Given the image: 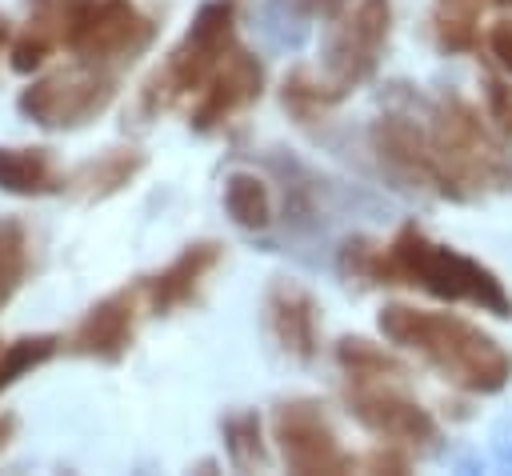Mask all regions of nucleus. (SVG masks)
<instances>
[{"label":"nucleus","mask_w":512,"mask_h":476,"mask_svg":"<svg viewBox=\"0 0 512 476\" xmlns=\"http://www.w3.org/2000/svg\"><path fill=\"white\" fill-rule=\"evenodd\" d=\"M388 344L416 352L428 368L464 392L492 396L512 380V352L484 328L456 312H428L416 304H384L376 316Z\"/></svg>","instance_id":"nucleus-1"},{"label":"nucleus","mask_w":512,"mask_h":476,"mask_svg":"<svg viewBox=\"0 0 512 476\" xmlns=\"http://www.w3.org/2000/svg\"><path fill=\"white\" fill-rule=\"evenodd\" d=\"M372 284H416L436 300H464L500 320L512 316V296L480 260L428 240L416 224H404L392 244L380 248Z\"/></svg>","instance_id":"nucleus-2"},{"label":"nucleus","mask_w":512,"mask_h":476,"mask_svg":"<svg viewBox=\"0 0 512 476\" xmlns=\"http://www.w3.org/2000/svg\"><path fill=\"white\" fill-rule=\"evenodd\" d=\"M232 44H236V0H204L188 32L180 36V44L164 56L156 76L144 84V108L164 112L180 96L200 92Z\"/></svg>","instance_id":"nucleus-3"},{"label":"nucleus","mask_w":512,"mask_h":476,"mask_svg":"<svg viewBox=\"0 0 512 476\" xmlns=\"http://www.w3.org/2000/svg\"><path fill=\"white\" fill-rule=\"evenodd\" d=\"M428 140H432V152L440 160V172L448 180L452 200H464L472 188H484V184L504 180V156H500V148L484 132L476 108L464 104L460 96H444V104L432 112Z\"/></svg>","instance_id":"nucleus-4"},{"label":"nucleus","mask_w":512,"mask_h":476,"mask_svg":"<svg viewBox=\"0 0 512 476\" xmlns=\"http://www.w3.org/2000/svg\"><path fill=\"white\" fill-rule=\"evenodd\" d=\"M392 32V0H348L324 36V72L320 80L336 100L376 76L380 52Z\"/></svg>","instance_id":"nucleus-5"},{"label":"nucleus","mask_w":512,"mask_h":476,"mask_svg":"<svg viewBox=\"0 0 512 476\" xmlns=\"http://www.w3.org/2000/svg\"><path fill=\"white\" fill-rule=\"evenodd\" d=\"M120 92V72L116 68H104V64H88V60H76L52 76H40L32 80L16 108L40 124V128H80L88 120H96Z\"/></svg>","instance_id":"nucleus-6"},{"label":"nucleus","mask_w":512,"mask_h":476,"mask_svg":"<svg viewBox=\"0 0 512 476\" xmlns=\"http://www.w3.org/2000/svg\"><path fill=\"white\" fill-rule=\"evenodd\" d=\"M344 404L360 428L388 444L424 448L436 440V420L404 392V376H344Z\"/></svg>","instance_id":"nucleus-7"},{"label":"nucleus","mask_w":512,"mask_h":476,"mask_svg":"<svg viewBox=\"0 0 512 476\" xmlns=\"http://www.w3.org/2000/svg\"><path fill=\"white\" fill-rule=\"evenodd\" d=\"M272 440L292 472H348L356 456L340 448L324 408L316 400H288L272 416Z\"/></svg>","instance_id":"nucleus-8"},{"label":"nucleus","mask_w":512,"mask_h":476,"mask_svg":"<svg viewBox=\"0 0 512 476\" xmlns=\"http://www.w3.org/2000/svg\"><path fill=\"white\" fill-rule=\"evenodd\" d=\"M260 92H264V64L248 48L232 44L228 56L216 64V72L196 92V104L188 112L192 132H216L236 112H244L248 104H256Z\"/></svg>","instance_id":"nucleus-9"},{"label":"nucleus","mask_w":512,"mask_h":476,"mask_svg":"<svg viewBox=\"0 0 512 476\" xmlns=\"http://www.w3.org/2000/svg\"><path fill=\"white\" fill-rule=\"evenodd\" d=\"M368 144L372 152L380 156V164L404 180V184H424L440 196H452L448 192V180L440 172V160L432 152V140H428V128H420L412 116L404 112H388L380 116L372 128H368Z\"/></svg>","instance_id":"nucleus-10"},{"label":"nucleus","mask_w":512,"mask_h":476,"mask_svg":"<svg viewBox=\"0 0 512 476\" xmlns=\"http://www.w3.org/2000/svg\"><path fill=\"white\" fill-rule=\"evenodd\" d=\"M136 300H140V288L108 292L80 316V324L72 328L64 348L72 356H92L104 364L124 360V352L132 348V336H136Z\"/></svg>","instance_id":"nucleus-11"},{"label":"nucleus","mask_w":512,"mask_h":476,"mask_svg":"<svg viewBox=\"0 0 512 476\" xmlns=\"http://www.w3.org/2000/svg\"><path fill=\"white\" fill-rule=\"evenodd\" d=\"M264 324L276 348L300 364L316 360L320 352V308L316 296L296 280H272L264 292Z\"/></svg>","instance_id":"nucleus-12"},{"label":"nucleus","mask_w":512,"mask_h":476,"mask_svg":"<svg viewBox=\"0 0 512 476\" xmlns=\"http://www.w3.org/2000/svg\"><path fill=\"white\" fill-rule=\"evenodd\" d=\"M220 256H224V248L216 240H196V244L180 248V256L168 268H160L152 280L140 284V292L148 296V308L156 316H168V312L184 308L196 296V288L204 284V276L220 264Z\"/></svg>","instance_id":"nucleus-13"},{"label":"nucleus","mask_w":512,"mask_h":476,"mask_svg":"<svg viewBox=\"0 0 512 476\" xmlns=\"http://www.w3.org/2000/svg\"><path fill=\"white\" fill-rule=\"evenodd\" d=\"M144 164H148V156L140 148H108L96 160L76 164L64 176V188L72 196H80V200H108V196L124 192L144 172Z\"/></svg>","instance_id":"nucleus-14"},{"label":"nucleus","mask_w":512,"mask_h":476,"mask_svg":"<svg viewBox=\"0 0 512 476\" xmlns=\"http://www.w3.org/2000/svg\"><path fill=\"white\" fill-rule=\"evenodd\" d=\"M64 188V176L52 164L48 148H8L0 144V192L8 196H44Z\"/></svg>","instance_id":"nucleus-15"},{"label":"nucleus","mask_w":512,"mask_h":476,"mask_svg":"<svg viewBox=\"0 0 512 476\" xmlns=\"http://www.w3.org/2000/svg\"><path fill=\"white\" fill-rule=\"evenodd\" d=\"M224 212L236 228L244 232H264L272 224V192H268V180L248 172V168H236L224 176Z\"/></svg>","instance_id":"nucleus-16"},{"label":"nucleus","mask_w":512,"mask_h":476,"mask_svg":"<svg viewBox=\"0 0 512 476\" xmlns=\"http://www.w3.org/2000/svg\"><path fill=\"white\" fill-rule=\"evenodd\" d=\"M336 364L344 376H408V364L396 352H388L364 336H344L336 344Z\"/></svg>","instance_id":"nucleus-17"},{"label":"nucleus","mask_w":512,"mask_h":476,"mask_svg":"<svg viewBox=\"0 0 512 476\" xmlns=\"http://www.w3.org/2000/svg\"><path fill=\"white\" fill-rule=\"evenodd\" d=\"M224 452L232 468H264L268 448H264V428L256 412H232L224 420Z\"/></svg>","instance_id":"nucleus-18"},{"label":"nucleus","mask_w":512,"mask_h":476,"mask_svg":"<svg viewBox=\"0 0 512 476\" xmlns=\"http://www.w3.org/2000/svg\"><path fill=\"white\" fill-rule=\"evenodd\" d=\"M28 276V232L16 216H0V308Z\"/></svg>","instance_id":"nucleus-19"},{"label":"nucleus","mask_w":512,"mask_h":476,"mask_svg":"<svg viewBox=\"0 0 512 476\" xmlns=\"http://www.w3.org/2000/svg\"><path fill=\"white\" fill-rule=\"evenodd\" d=\"M56 348H60V340L48 336V332L44 336H24V340H12L8 348H0V392L12 388L24 372H32L44 360H52Z\"/></svg>","instance_id":"nucleus-20"},{"label":"nucleus","mask_w":512,"mask_h":476,"mask_svg":"<svg viewBox=\"0 0 512 476\" xmlns=\"http://www.w3.org/2000/svg\"><path fill=\"white\" fill-rule=\"evenodd\" d=\"M52 52H56V44H52L40 28H32V24H28V28L12 40V48H8V64H12V72L28 76V72H36Z\"/></svg>","instance_id":"nucleus-21"},{"label":"nucleus","mask_w":512,"mask_h":476,"mask_svg":"<svg viewBox=\"0 0 512 476\" xmlns=\"http://www.w3.org/2000/svg\"><path fill=\"white\" fill-rule=\"evenodd\" d=\"M344 8H348V0H268V12L280 16V20H324V24H332Z\"/></svg>","instance_id":"nucleus-22"},{"label":"nucleus","mask_w":512,"mask_h":476,"mask_svg":"<svg viewBox=\"0 0 512 476\" xmlns=\"http://www.w3.org/2000/svg\"><path fill=\"white\" fill-rule=\"evenodd\" d=\"M432 32H436V44L444 52H472L476 48V20H464V16H452V12L436 8Z\"/></svg>","instance_id":"nucleus-23"},{"label":"nucleus","mask_w":512,"mask_h":476,"mask_svg":"<svg viewBox=\"0 0 512 476\" xmlns=\"http://www.w3.org/2000/svg\"><path fill=\"white\" fill-rule=\"evenodd\" d=\"M484 104H488V116H492L504 132H512V84L488 76V80H484Z\"/></svg>","instance_id":"nucleus-24"},{"label":"nucleus","mask_w":512,"mask_h":476,"mask_svg":"<svg viewBox=\"0 0 512 476\" xmlns=\"http://www.w3.org/2000/svg\"><path fill=\"white\" fill-rule=\"evenodd\" d=\"M488 48H492V56L500 60V68L512 76V20L492 24V32H488Z\"/></svg>","instance_id":"nucleus-25"},{"label":"nucleus","mask_w":512,"mask_h":476,"mask_svg":"<svg viewBox=\"0 0 512 476\" xmlns=\"http://www.w3.org/2000/svg\"><path fill=\"white\" fill-rule=\"evenodd\" d=\"M440 12H452V16H464V20H476L484 8H512V0H436Z\"/></svg>","instance_id":"nucleus-26"},{"label":"nucleus","mask_w":512,"mask_h":476,"mask_svg":"<svg viewBox=\"0 0 512 476\" xmlns=\"http://www.w3.org/2000/svg\"><path fill=\"white\" fill-rule=\"evenodd\" d=\"M12 428H16V420H12V416H0V448H4V440L12 436Z\"/></svg>","instance_id":"nucleus-27"},{"label":"nucleus","mask_w":512,"mask_h":476,"mask_svg":"<svg viewBox=\"0 0 512 476\" xmlns=\"http://www.w3.org/2000/svg\"><path fill=\"white\" fill-rule=\"evenodd\" d=\"M8 40H12V28H8V16L0 12V52L8 48Z\"/></svg>","instance_id":"nucleus-28"}]
</instances>
